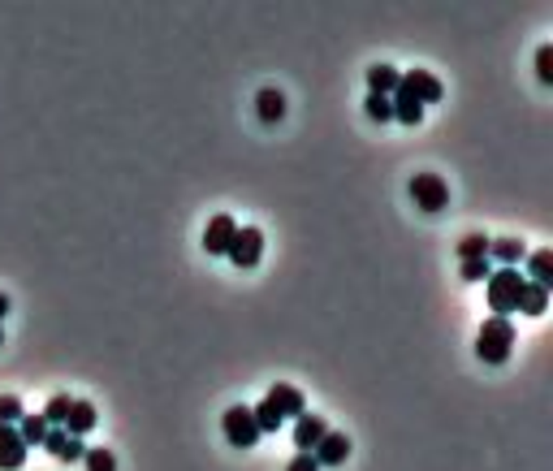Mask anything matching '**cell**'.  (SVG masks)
<instances>
[{"label": "cell", "instance_id": "13", "mask_svg": "<svg viewBox=\"0 0 553 471\" xmlns=\"http://www.w3.org/2000/svg\"><path fill=\"white\" fill-rule=\"evenodd\" d=\"M70 437H87L91 428H96V407L91 402H70V415H65V424H61Z\"/></svg>", "mask_w": 553, "mask_h": 471}, {"label": "cell", "instance_id": "6", "mask_svg": "<svg viewBox=\"0 0 553 471\" xmlns=\"http://www.w3.org/2000/svg\"><path fill=\"white\" fill-rule=\"evenodd\" d=\"M398 87L402 91H410V96L419 99V104H433V99L445 96V87L436 82V74H428V70H410V74H398Z\"/></svg>", "mask_w": 553, "mask_h": 471}, {"label": "cell", "instance_id": "7", "mask_svg": "<svg viewBox=\"0 0 553 471\" xmlns=\"http://www.w3.org/2000/svg\"><path fill=\"white\" fill-rule=\"evenodd\" d=\"M234 234H238V221H234V217H212L208 229H203V251H208V255H225L229 243H234Z\"/></svg>", "mask_w": 553, "mask_h": 471}, {"label": "cell", "instance_id": "12", "mask_svg": "<svg viewBox=\"0 0 553 471\" xmlns=\"http://www.w3.org/2000/svg\"><path fill=\"white\" fill-rule=\"evenodd\" d=\"M324 432H329V424L320 420V415H307V411H303V415L294 420V441H298V450H315Z\"/></svg>", "mask_w": 553, "mask_h": 471}, {"label": "cell", "instance_id": "8", "mask_svg": "<svg viewBox=\"0 0 553 471\" xmlns=\"http://www.w3.org/2000/svg\"><path fill=\"white\" fill-rule=\"evenodd\" d=\"M44 450H48L52 458H61V463H78L87 446H82V437H70L65 428H48V437H44Z\"/></svg>", "mask_w": 553, "mask_h": 471}, {"label": "cell", "instance_id": "23", "mask_svg": "<svg viewBox=\"0 0 553 471\" xmlns=\"http://www.w3.org/2000/svg\"><path fill=\"white\" fill-rule=\"evenodd\" d=\"M458 255H462V260H484V255H488V238H484V234H467V238L458 243Z\"/></svg>", "mask_w": 553, "mask_h": 471}, {"label": "cell", "instance_id": "11", "mask_svg": "<svg viewBox=\"0 0 553 471\" xmlns=\"http://www.w3.org/2000/svg\"><path fill=\"white\" fill-rule=\"evenodd\" d=\"M268 402L281 411V420H298V415H303V394H298L294 385H286V381H277V385L268 390Z\"/></svg>", "mask_w": 553, "mask_h": 471}, {"label": "cell", "instance_id": "29", "mask_svg": "<svg viewBox=\"0 0 553 471\" xmlns=\"http://www.w3.org/2000/svg\"><path fill=\"white\" fill-rule=\"evenodd\" d=\"M286 471H320V463H315V454H312V450H303V454H298V458H294V463H289Z\"/></svg>", "mask_w": 553, "mask_h": 471}, {"label": "cell", "instance_id": "30", "mask_svg": "<svg viewBox=\"0 0 553 471\" xmlns=\"http://www.w3.org/2000/svg\"><path fill=\"white\" fill-rule=\"evenodd\" d=\"M4 316H9V298L0 295V321H4Z\"/></svg>", "mask_w": 553, "mask_h": 471}, {"label": "cell", "instance_id": "5", "mask_svg": "<svg viewBox=\"0 0 553 471\" xmlns=\"http://www.w3.org/2000/svg\"><path fill=\"white\" fill-rule=\"evenodd\" d=\"M260 251H264V234H260V229H251V225H242L225 255H229L238 269H255V264H260Z\"/></svg>", "mask_w": 553, "mask_h": 471}, {"label": "cell", "instance_id": "16", "mask_svg": "<svg viewBox=\"0 0 553 471\" xmlns=\"http://www.w3.org/2000/svg\"><path fill=\"white\" fill-rule=\"evenodd\" d=\"M255 113H260V122L277 125L281 117H286V99H281V91L277 87H264L260 96H255Z\"/></svg>", "mask_w": 553, "mask_h": 471}, {"label": "cell", "instance_id": "20", "mask_svg": "<svg viewBox=\"0 0 553 471\" xmlns=\"http://www.w3.org/2000/svg\"><path fill=\"white\" fill-rule=\"evenodd\" d=\"M18 437H22V446H44V437H48V420L44 415H22L18 420Z\"/></svg>", "mask_w": 553, "mask_h": 471}, {"label": "cell", "instance_id": "2", "mask_svg": "<svg viewBox=\"0 0 553 471\" xmlns=\"http://www.w3.org/2000/svg\"><path fill=\"white\" fill-rule=\"evenodd\" d=\"M488 307H493V316H510V312H519V295H523V277L519 269H497V273H488Z\"/></svg>", "mask_w": 553, "mask_h": 471}, {"label": "cell", "instance_id": "9", "mask_svg": "<svg viewBox=\"0 0 553 471\" xmlns=\"http://www.w3.org/2000/svg\"><path fill=\"white\" fill-rule=\"evenodd\" d=\"M26 463V446L13 424H0V471H18Z\"/></svg>", "mask_w": 553, "mask_h": 471}, {"label": "cell", "instance_id": "27", "mask_svg": "<svg viewBox=\"0 0 553 471\" xmlns=\"http://www.w3.org/2000/svg\"><path fill=\"white\" fill-rule=\"evenodd\" d=\"M488 255L484 260H462V281H488Z\"/></svg>", "mask_w": 553, "mask_h": 471}, {"label": "cell", "instance_id": "3", "mask_svg": "<svg viewBox=\"0 0 553 471\" xmlns=\"http://www.w3.org/2000/svg\"><path fill=\"white\" fill-rule=\"evenodd\" d=\"M225 437H229V446H238V450H251L255 441H260V428H255V415H251V407H229L225 411Z\"/></svg>", "mask_w": 553, "mask_h": 471}, {"label": "cell", "instance_id": "17", "mask_svg": "<svg viewBox=\"0 0 553 471\" xmlns=\"http://www.w3.org/2000/svg\"><path fill=\"white\" fill-rule=\"evenodd\" d=\"M367 91L372 96H393L398 91V70L393 65H372L367 70Z\"/></svg>", "mask_w": 553, "mask_h": 471}, {"label": "cell", "instance_id": "21", "mask_svg": "<svg viewBox=\"0 0 553 471\" xmlns=\"http://www.w3.org/2000/svg\"><path fill=\"white\" fill-rule=\"evenodd\" d=\"M251 415H255V428H260V437H264V432H277V428H281V411H277V407H272V402H260V407H251Z\"/></svg>", "mask_w": 553, "mask_h": 471}, {"label": "cell", "instance_id": "19", "mask_svg": "<svg viewBox=\"0 0 553 471\" xmlns=\"http://www.w3.org/2000/svg\"><path fill=\"white\" fill-rule=\"evenodd\" d=\"M549 307V290L545 286H536V281H523V295H519V312L523 316H540Z\"/></svg>", "mask_w": 553, "mask_h": 471}, {"label": "cell", "instance_id": "25", "mask_svg": "<svg viewBox=\"0 0 553 471\" xmlns=\"http://www.w3.org/2000/svg\"><path fill=\"white\" fill-rule=\"evenodd\" d=\"M82 463H87V471H117V458L108 450H87Z\"/></svg>", "mask_w": 553, "mask_h": 471}, {"label": "cell", "instance_id": "4", "mask_svg": "<svg viewBox=\"0 0 553 471\" xmlns=\"http://www.w3.org/2000/svg\"><path fill=\"white\" fill-rule=\"evenodd\" d=\"M410 199H415L424 212H441V208L450 203V186L436 174H415L410 177Z\"/></svg>", "mask_w": 553, "mask_h": 471}, {"label": "cell", "instance_id": "15", "mask_svg": "<svg viewBox=\"0 0 553 471\" xmlns=\"http://www.w3.org/2000/svg\"><path fill=\"white\" fill-rule=\"evenodd\" d=\"M389 104H393V122H402V125H419V122H424V104L410 96V91H402V87L393 91V99H389Z\"/></svg>", "mask_w": 553, "mask_h": 471}, {"label": "cell", "instance_id": "1", "mask_svg": "<svg viewBox=\"0 0 553 471\" xmlns=\"http://www.w3.org/2000/svg\"><path fill=\"white\" fill-rule=\"evenodd\" d=\"M510 347H514V324L505 321V316H488L480 324V338H476V355H480L484 364H505Z\"/></svg>", "mask_w": 553, "mask_h": 471}, {"label": "cell", "instance_id": "22", "mask_svg": "<svg viewBox=\"0 0 553 471\" xmlns=\"http://www.w3.org/2000/svg\"><path fill=\"white\" fill-rule=\"evenodd\" d=\"M70 394H52L48 398V407H44V420H48V428H61L65 424V415H70Z\"/></svg>", "mask_w": 553, "mask_h": 471}, {"label": "cell", "instance_id": "24", "mask_svg": "<svg viewBox=\"0 0 553 471\" xmlns=\"http://www.w3.org/2000/svg\"><path fill=\"white\" fill-rule=\"evenodd\" d=\"M367 117L372 122H393V104H389V96H367Z\"/></svg>", "mask_w": 553, "mask_h": 471}, {"label": "cell", "instance_id": "14", "mask_svg": "<svg viewBox=\"0 0 553 471\" xmlns=\"http://www.w3.org/2000/svg\"><path fill=\"white\" fill-rule=\"evenodd\" d=\"M488 260H497L502 269H514L519 260H528V247H523V238H497V243H488Z\"/></svg>", "mask_w": 553, "mask_h": 471}, {"label": "cell", "instance_id": "31", "mask_svg": "<svg viewBox=\"0 0 553 471\" xmlns=\"http://www.w3.org/2000/svg\"><path fill=\"white\" fill-rule=\"evenodd\" d=\"M0 342H4V329H0Z\"/></svg>", "mask_w": 553, "mask_h": 471}, {"label": "cell", "instance_id": "28", "mask_svg": "<svg viewBox=\"0 0 553 471\" xmlns=\"http://www.w3.org/2000/svg\"><path fill=\"white\" fill-rule=\"evenodd\" d=\"M22 420V402L13 394H0V424H18Z\"/></svg>", "mask_w": 553, "mask_h": 471}, {"label": "cell", "instance_id": "10", "mask_svg": "<svg viewBox=\"0 0 553 471\" xmlns=\"http://www.w3.org/2000/svg\"><path fill=\"white\" fill-rule=\"evenodd\" d=\"M346 454H350V437L346 432H324L320 446H315V463L320 467H337V463H346Z\"/></svg>", "mask_w": 553, "mask_h": 471}, {"label": "cell", "instance_id": "26", "mask_svg": "<svg viewBox=\"0 0 553 471\" xmlns=\"http://www.w3.org/2000/svg\"><path fill=\"white\" fill-rule=\"evenodd\" d=\"M536 78H540L545 87H553V44L536 48Z\"/></svg>", "mask_w": 553, "mask_h": 471}, {"label": "cell", "instance_id": "18", "mask_svg": "<svg viewBox=\"0 0 553 471\" xmlns=\"http://www.w3.org/2000/svg\"><path fill=\"white\" fill-rule=\"evenodd\" d=\"M528 269H531V281L549 290V286H553V251L549 247L528 251Z\"/></svg>", "mask_w": 553, "mask_h": 471}]
</instances>
